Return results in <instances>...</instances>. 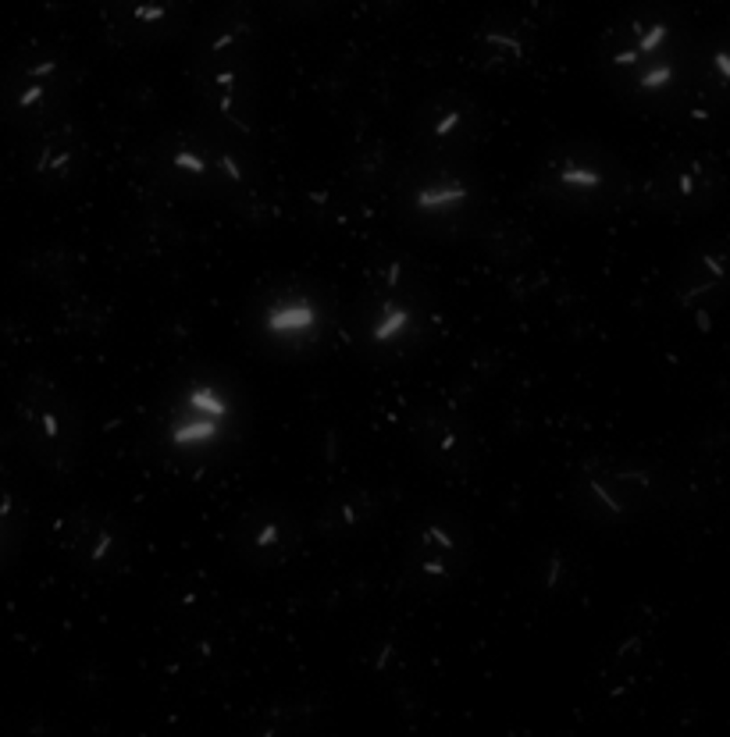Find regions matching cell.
<instances>
[{
    "label": "cell",
    "mask_w": 730,
    "mask_h": 737,
    "mask_svg": "<svg viewBox=\"0 0 730 737\" xmlns=\"http://www.w3.org/2000/svg\"><path fill=\"white\" fill-rule=\"evenodd\" d=\"M257 22L242 4L214 11L196 43V86L207 114L228 136H250L257 107Z\"/></svg>",
    "instance_id": "cell-1"
},
{
    "label": "cell",
    "mask_w": 730,
    "mask_h": 737,
    "mask_svg": "<svg viewBox=\"0 0 730 737\" xmlns=\"http://www.w3.org/2000/svg\"><path fill=\"white\" fill-rule=\"evenodd\" d=\"M599 68L606 82L641 107H666L684 82L680 29L670 11L645 8L620 18L599 43Z\"/></svg>",
    "instance_id": "cell-2"
},
{
    "label": "cell",
    "mask_w": 730,
    "mask_h": 737,
    "mask_svg": "<svg viewBox=\"0 0 730 737\" xmlns=\"http://www.w3.org/2000/svg\"><path fill=\"white\" fill-rule=\"evenodd\" d=\"M538 192L570 210H609L627 200V168L602 143H560L538 168Z\"/></svg>",
    "instance_id": "cell-3"
},
{
    "label": "cell",
    "mask_w": 730,
    "mask_h": 737,
    "mask_svg": "<svg viewBox=\"0 0 730 737\" xmlns=\"http://www.w3.org/2000/svg\"><path fill=\"white\" fill-rule=\"evenodd\" d=\"M15 427L22 445L54 470H65L79 449V417L65 392L47 378H29L15 399Z\"/></svg>",
    "instance_id": "cell-4"
},
{
    "label": "cell",
    "mask_w": 730,
    "mask_h": 737,
    "mask_svg": "<svg viewBox=\"0 0 730 737\" xmlns=\"http://www.w3.org/2000/svg\"><path fill=\"white\" fill-rule=\"evenodd\" d=\"M72 89V61L58 47H26L8 65L4 111L15 125H40L58 114Z\"/></svg>",
    "instance_id": "cell-5"
},
{
    "label": "cell",
    "mask_w": 730,
    "mask_h": 737,
    "mask_svg": "<svg viewBox=\"0 0 730 737\" xmlns=\"http://www.w3.org/2000/svg\"><path fill=\"white\" fill-rule=\"evenodd\" d=\"M157 171L189 192H231L250 182V160L235 143L203 136H171L157 150Z\"/></svg>",
    "instance_id": "cell-6"
},
{
    "label": "cell",
    "mask_w": 730,
    "mask_h": 737,
    "mask_svg": "<svg viewBox=\"0 0 730 737\" xmlns=\"http://www.w3.org/2000/svg\"><path fill=\"white\" fill-rule=\"evenodd\" d=\"M467 559H470V535L456 513L431 510L413 524L406 542V577L417 588L435 591L459 581Z\"/></svg>",
    "instance_id": "cell-7"
},
{
    "label": "cell",
    "mask_w": 730,
    "mask_h": 737,
    "mask_svg": "<svg viewBox=\"0 0 730 737\" xmlns=\"http://www.w3.org/2000/svg\"><path fill=\"white\" fill-rule=\"evenodd\" d=\"M655 496V477L641 463H599L574 481V506L599 524L638 517Z\"/></svg>",
    "instance_id": "cell-8"
},
{
    "label": "cell",
    "mask_w": 730,
    "mask_h": 737,
    "mask_svg": "<svg viewBox=\"0 0 730 737\" xmlns=\"http://www.w3.org/2000/svg\"><path fill=\"white\" fill-rule=\"evenodd\" d=\"M300 549V520L289 506L261 503L246 510L231 528V552L254 567V570H275L285 559H293Z\"/></svg>",
    "instance_id": "cell-9"
},
{
    "label": "cell",
    "mask_w": 730,
    "mask_h": 737,
    "mask_svg": "<svg viewBox=\"0 0 730 737\" xmlns=\"http://www.w3.org/2000/svg\"><path fill=\"white\" fill-rule=\"evenodd\" d=\"M474 200H477L474 182L456 168H424L406 182L399 203L410 214V221L424 228H442L459 221L467 210H474Z\"/></svg>",
    "instance_id": "cell-10"
},
{
    "label": "cell",
    "mask_w": 730,
    "mask_h": 737,
    "mask_svg": "<svg viewBox=\"0 0 730 737\" xmlns=\"http://www.w3.org/2000/svg\"><path fill=\"white\" fill-rule=\"evenodd\" d=\"M481 125H484L481 107L470 97L445 89L431 97L417 114V143L431 153H456L481 136Z\"/></svg>",
    "instance_id": "cell-11"
},
{
    "label": "cell",
    "mask_w": 730,
    "mask_h": 737,
    "mask_svg": "<svg viewBox=\"0 0 730 737\" xmlns=\"http://www.w3.org/2000/svg\"><path fill=\"white\" fill-rule=\"evenodd\" d=\"M538 50V29L517 15H499L474 33V58L484 72H517L531 65Z\"/></svg>",
    "instance_id": "cell-12"
},
{
    "label": "cell",
    "mask_w": 730,
    "mask_h": 737,
    "mask_svg": "<svg viewBox=\"0 0 730 737\" xmlns=\"http://www.w3.org/2000/svg\"><path fill=\"white\" fill-rule=\"evenodd\" d=\"M65 549L89 574H114V570H121L125 552H129L121 528L111 517H100V513H79L72 520L68 535H65Z\"/></svg>",
    "instance_id": "cell-13"
},
{
    "label": "cell",
    "mask_w": 730,
    "mask_h": 737,
    "mask_svg": "<svg viewBox=\"0 0 730 737\" xmlns=\"http://www.w3.org/2000/svg\"><path fill=\"white\" fill-rule=\"evenodd\" d=\"M712 182V168L698 157H670L645 182V200L655 210H691L702 207Z\"/></svg>",
    "instance_id": "cell-14"
},
{
    "label": "cell",
    "mask_w": 730,
    "mask_h": 737,
    "mask_svg": "<svg viewBox=\"0 0 730 737\" xmlns=\"http://www.w3.org/2000/svg\"><path fill=\"white\" fill-rule=\"evenodd\" d=\"M86 164V143L75 129H50L47 136H40L33 143V153H29V168H33V178L43 182V185H65L72 182Z\"/></svg>",
    "instance_id": "cell-15"
},
{
    "label": "cell",
    "mask_w": 730,
    "mask_h": 737,
    "mask_svg": "<svg viewBox=\"0 0 730 737\" xmlns=\"http://www.w3.org/2000/svg\"><path fill=\"white\" fill-rule=\"evenodd\" d=\"M378 520V503L364 488H339L317 513V535L325 542L360 538Z\"/></svg>",
    "instance_id": "cell-16"
},
{
    "label": "cell",
    "mask_w": 730,
    "mask_h": 737,
    "mask_svg": "<svg viewBox=\"0 0 730 737\" xmlns=\"http://www.w3.org/2000/svg\"><path fill=\"white\" fill-rule=\"evenodd\" d=\"M185 8V0H121L114 11L132 40H164L182 26Z\"/></svg>",
    "instance_id": "cell-17"
},
{
    "label": "cell",
    "mask_w": 730,
    "mask_h": 737,
    "mask_svg": "<svg viewBox=\"0 0 730 737\" xmlns=\"http://www.w3.org/2000/svg\"><path fill=\"white\" fill-rule=\"evenodd\" d=\"M726 282V257L719 250H698L694 257H687L680 282H677V303L687 310H702L705 296L716 293L712 285Z\"/></svg>",
    "instance_id": "cell-18"
},
{
    "label": "cell",
    "mask_w": 730,
    "mask_h": 737,
    "mask_svg": "<svg viewBox=\"0 0 730 737\" xmlns=\"http://www.w3.org/2000/svg\"><path fill=\"white\" fill-rule=\"evenodd\" d=\"M332 8V0H278V11L289 18H314Z\"/></svg>",
    "instance_id": "cell-19"
},
{
    "label": "cell",
    "mask_w": 730,
    "mask_h": 737,
    "mask_svg": "<svg viewBox=\"0 0 730 737\" xmlns=\"http://www.w3.org/2000/svg\"><path fill=\"white\" fill-rule=\"evenodd\" d=\"M705 65H709V72L730 89V47H712L709 58H705Z\"/></svg>",
    "instance_id": "cell-20"
}]
</instances>
